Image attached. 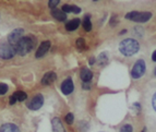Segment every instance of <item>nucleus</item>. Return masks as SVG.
I'll return each mask as SVG.
<instances>
[{
	"label": "nucleus",
	"mask_w": 156,
	"mask_h": 132,
	"mask_svg": "<svg viewBox=\"0 0 156 132\" xmlns=\"http://www.w3.org/2000/svg\"><path fill=\"white\" fill-rule=\"evenodd\" d=\"M76 47H78L79 49H85L86 48V45H85V41L83 38H78L76 41Z\"/></svg>",
	"instance_id": "6ab92c4d"
},
{
	"label": "nucleus",
	"mask_w": 156,
	"mask_h": 132,
	"mask_svg": "<svg viewBox=\"0 0 156 132\" xmlns=\"http://www.w3.org/2000/svg\"><path fill=\"white\" fill-rule=\"evenodd\" d=\"M9 102H10V105H14V104H16L18 101L16 99V97H14V96L11 95V96H10V99H9Z\"/></svg>",
	"instance_id": "bb28decb"
},
{
	"label": "nucleus",
	"mask_w": 156,
	"mask_h": 132,
	"mask_svg": "<svg viewBox=\"0 0 156 132\" xmlns=\"http://www.w3.org/2000/svg\"><path fill=\"white\" fill-rule=\"evenodd\" d=\"M117 23H118V21H117V16H112V19H110V25L115 26Z\"/></svg>",
	"instance_id": "393cba45"
},
{
	"label": "nucleus",
	"mask_w": 156,
	"mask_h": 132,
	"mask_svg": "<svg viewBox=\"0 0 156 132\" xmlns=\"http://www.w3.org/2000/svg\"><path fill=\"white\" fill-rule=\"evenodd\" d=\"M16 52L20 56L27 55L35 47V41L31 36H24L21 41L16 45Z\"/></svg>",
	"instance_id": "f03ea898"
},
{
	"label": "nucleus",
	"mask_w": 156,
	"mask_h": 132,
	"mask_svg": "<svg viewBox=\"0 0 156 132\" xmlns=\"http://www.w3.org/2000/svg\"><path fill=\"white\" fill-rule=\"evenodd\" d=\"M144 72H145V62L142 59L138 60L132 68L131 77H132L133 79H140L141 77L144 74Z\"/></svg>",
	"instance_id": "39448f33"
},
{
	"label": "nucleus",
	"mask_w": 156,
	"mask_h": 132,
	"mask_svg": "<svg viewBox=\"0 0 156 132\" xmlns=\"http://www.w3.org/2000/svg\"><path fill=\"white\" fill-rule=\"evenodd\" d=\"M73 88H74V85H73V82L70 78L66 79L65 81L61 84V92H62L65 95H69L73 92Z\"/></svg>",
	"instance_id": "6e6552de"
},
{
	"label": "nucleus",
	"mask_w": 156,
	"mask_h": 132,
	"mask_svg": "<svg viewBox=\"0 0 156 132\" xmlns=\"http://www.w3.org/2000/svg\"><path fill=\"white\" fill-rule=\"evenodd\" d=\"M132 131H133V128L131 124H125L121 128V130H120V132H132Z\"/></svg>",
	"instance_id": "5701e85b"
},
{
	"label": "nucleus",
	"mask_w": 156,
	"mask_h": 132,
	"mask_svg": "<svg viewBox=\"0 0 156 132\" xmlns=\"http://www.w3.org/2000/svg\"><path fill=\"white\" fill-rule=\"evenodd\" d=\"M140 49V45L135 39L133 38H127L123 39L119 45V50L123 56H132L136 54Z\"/></svg>",
	"instance_id": "f257e3e1"
},
{
	"label": "nucleus",
	"mask_w": 156,
	"mask_h": 132,
	"mask_svg": "<svg viewBox=\"0 0 156 132\" xmlns=\"http://www.w3.org/2000/svg\"><path fill=\"white\" fill-rule=\"evenodd\" d=\"M151 18H152L151 12H138V11H132V12H129L126 14V19L134 21V22H138V23H145V22H147Z\"/></svg>",
	"instance_id": "7ed1b4c3"
},
{
	"label": "nucleus",
	"mask_w": 156,
	"mask_h": 132,
	"mask_svg": "<svg viewBox=\"0 0 156 132\" xmlns=\"http://www.w3.org/2000/svg\"><path fill=\"white\" fill-rule=\"evenodd\" d=\"M80 77L84 83H89L90 81L92 80V78H93V73H92V71L90 70V69H87V68H83V69L81 70Z\"/></svg>",
	"instance_id": "9b49d317"
},
{
	"label": "nucleus",
	"mask_w": 156,
	"mask_h": 132,
	"mask_svg": "<svg viewBox=\"0 0 156 132\" xmlns=\"http://www.w3.org/2000/svg\"><path fill=\"white\" fill-rule=\"evenodd\" d=\"M145 129H146V128H144V129H143V131H142V132H145Z\"/></svg>",
	"instance_id": "473e14b6"
},
{
	"label": "nucleus",
	"mask_w": 156,
	"mask_h": 132,
	"mask_svg": "<svg viewBox=\"0 0 156 132\" xmlns=\"http://www.w3.org/2000/svg\"><path fill=\"white\" fill-rule=\"evenodd\" d=\"M154 74L156 75V68H155V70H154Z\"/></svg>",
	"instance_id": "2f4dec72"
},
{
	"label": "nucleus",
	"mask_w": 156,
	"mask_h": 132,
	"mask_svg": "<svg viewBox=\"0 0 156 132\" xmlns=\"http://www.w3.org/2000/svg\"><path fill=\"white\" fill-rule=\"evenodd\" d=\"M94 62H95V58H91V60H90V65H93Z\"/></svg>",
	"instance_id": "c756f323"
},
{
	"label": "nucleus",
	"mask_w": 156,
	"mask_h": 132,
	"mask_svg": "<svg viewBox=\"0 0 156 132\" xmlns=\"http://www.w3.org/2000/svg\"><path fill=\"white\" fill-rule=\"evenodd\" d=\"M8 85L5 84V83H0V95H3L8 92Z\"/></svg>",
	"instance_id": "412c9836"
},
{
	"label": "nucleus",
	"mask_w": 156,
	"mask_h": 132,
	"mask_svg": "<svg viewBox=\"0 0 156 132\" xmlns=\"http://www.w3.org/2000/svg\"><path fill=\"white\" fill-rule=\"evenodd\" d=\"M66 122H67L68 124H72L73 123V120H74V116H73V114H71V112H69V114L66 116Z\"/></svg>",
	"instance_id": "4be33fe9"
},
{
	"label": "nucleus",
	"mask_w": 156,
	"mask_h": 132,
	"mask_svg": "<svg viewBox=\"0 0 156 132\" xmlns=\"http://www.w3.org/2000/svg\"><path fill=\"white\" fill-rule=\"evenodd\" d=\"M51 14H52V16L56 19V20H58V21H66L67 20V14H66L65 12H63L62 10H58V9H54L52 10V12H51Z\"/></svg>",
	"instance_id": "2eb2a0df"
},
{
	"label": "nucleus",
	"mask_w": 156,
	"mask_h": 132,
	"mask_svg": "<svg viewBox=\"0 0 156 132\" xmlns=\"http://www.w3.org/2000/svg\"><path fill=\"white\" fill-rule=\"evenodd\" d=\"M83 88H84V90H85V88H86V90H90V88H91V86H90L89 83H83Z\"/></svg>",
	"instance_id": "cd10ccee"
},
{
	"label": "nucleus",
	"mask_w": 156,
	"mask_h": 132,
	"mask_svg": "<svg viewBox=\"0 0 156 132\" xmlns=\"http://www.w3.org/2000/svg\"><path fill=\"white\" fill-rule=\"evenodd\" d=\"M152 106H153L154 110L156 112V92L154 93L153 95V98H152Z\"/></svg>",
	"instance_id": "a878e982"
},
{
	"label": "nucleus",
	"mask_w": 156,
	"mask_h": 132,
	"mask_svg": "<svg viewBox=\"0 0 156 132\" xmlns=\"http://www.w3.org/2000/svg\"><path fill=\"white\" fill-rule=\"evenodd\" d=\"M0 132H20V130L16 124L5 123L0 127Z\"/></svg>",
	"instance_id": "ddd939ff"
},
{
	"label": "nucleus",
	"mask_w": 156,
	"mask_h": 132,
	"mask_svg": "<svg viewBox=\"0 0 156 132\" xmlns=\"http://www.w3.org/2000/svg\"><path fill=\"white\" fill-rule=\"evenodd\" d=\"M51 124H52V129H54V132H65V129H63V126L60 121L59 118H54L51 120Z\"/></svg>",
	"instance_id": "4468645a"
},
{
	"label": "nucleus",
	"mask_w": 156,
	"mask_h": 132,
	"mask_svg": "<svg viewBox=\"0 0 156 132\" xmlns=\"http://www.w3.org/2000/svg\"><path fill=\"white\" fill-rule=\"evenodd\" d=\"M24 30L23 29H16L14 31L11 32V34L8 36V43L12 46H16L19 41L23 38Z\"/></svg>",
	"instance_id": "423d86ee"
},
{
	"label": "nucleus",
	"mask_w": 156,
	"mask_h": 132,
	"mask_svg": "<svg viewBox=\"0 0 156 132\" xmlns=\"http://www.w3.org/2000/svg\"><path fill=\"white\" fill-rule=\"evenodd\" d=\"M90 14H86V16L84 18L83 21V27L86 32H90L92 30V23H91V20H90Z\"/></svg>",
	"instance_id": "a211bd4d"
},
{
	"label": "nucleus",
	"mask_w": 156,
	"mask_h": 132,
	"mask_svg": "<svg viewBox=\"0 0 156 132\" xmlns=\"http://www.w3.org/2000/svg\"><path fill=\"white\" fill-rule=\"evenodd\" d=\"M81 24V21L80 19H73V20L69 21L67 24H66V30L69 32H72V31H76V29H78L79 26H80Z\"/></svg>",
	"instance_id": "f8f14e48"
},
{
	"label": "nucleus",
	"mask_w": 156,
	"mask_h": 132,
	"mask_svg": "<svg viewBox=\"0 0 156 132\" xmlns=\"http://www.w3.org/2000/svg\"><path fill=\"white\" fill-rule=\"evenodd\" d=\"M43 104H44V97L42 94H37L30 101V103H27V107L31 110H38L43 106Z\"/></svg>",
	"instance_id": "0eeeda50"
},
{
	"label": "nucleus",
	"mask_w": 156,
	"mask_h": 132,
	"mask_svg": "<svg viewBox=\"0 0 156 132\" xmlns=\"http://www.w3.org/2000/svg\"><path fill=\"white\" fill-rule=\"evenodd\" d=\"M59 0H50L49 2H48V5H49V8L54 9L55 7H57L58 5H59Z\"/></svg>",
	"instance_id": "b1692460"
},
{
	"label": "nucleus",
	"mask_w": 156,
	"mask_h": 132,
	"mask_svg": "<svg viewBox=\"0 0 156 132\" xmlns=\"http://www.w3.org/2000/svg\"><path fill=\"white\" fill-rule=\"evenodd\" d=\"M62 11L67 14V13H80L81 12V9L76 5H65L62 7Z\"/></svg>",
	"instance_id": "dca6fc26"
},
{
	"label": "nucleus",
	"mask_w": 156,
	"mask_h": 132,
	"mask_svg": "<svg viewBox=\"0 0 156 132\" xmlns=\"http://www.w3.org/2000/svg\"><path fill=\"white\" fill-rule=\"evenodd\" d=\"M12 95L16 97V99L18 102H24L26 98H27V94H26L25 92H22V91L16 92V93H13Z\"/></svg>",
	"instance_id": "f3484780"
},
{
	"label": "nucleus",
	"mask_w": 156,
	"mask_h": 132,
	"mask_svg": "<svg viewBox=\"0 0 156 132\" xmlns=\"http://www.w3.org/2000/svg\"><path fill=\"white\" fill-rule=\"evenodd\" d=\"M152 60H153V61H156V50L153 52V55H152Z\"/></svg>",
	"instance_id": "c85d7f7f"
},
{
	"label": "nucleus",
	"mask_w": 156,
	"mask_h": 132,
	"mask_svg": "<svg viewBox=\"0 0 156 132\" xmlns=\"http://www.w3.org/2000/svg\"><path fill=\"white\" fill-rule=\"evenodd\" d=\"M56 78H57V75H56L55 72H47L46 74L43 77L42 79V84L43 85H49V84H51L52 82H55Z\"/></svg>",
	"instance_id": "9d476101"
},
{
	"label": "nucleus",
	"mask_w": 156,
	"mask_h": 132,
	"mask_svg": "<svg viewBox=\"0 0 156 132\" xmlns=\"http://www.w3.org/2000/svg\"><path fill=\"white\" fill-rule=\"evenodd\" d=\"M108 60V57H107V54L106 52H103V54L99 55V58H98V63L99 65H105Z\"/></svg>",
	"instance_id": "aec40b11"
},
{
	"label": "nucleus",
	"mask_w": 156,
	"mask_h": 132,
	"mask_svg": "<svg viewBox=\"0 0 156 132\" xmlns=\"http://www.w3.org/2000/svg\"><path fill=\"white\" fill-rule=\"evenodd\" d=\"M50 46H51V44H50L49 41H43L42 44H41V46L38 47V49L36 50V54H35V57L36 58H42L43 56H44L45 54H46L48 50H49Z\"/></svg>",
	"instance_id": "1a4fd4ad"
},
{
	"label": "nucleus",
	"mask_w": 156,
	"mask_h": 132,
	"mask_svg": "<svg viewBox=\"0 0 156 132\" xmlns=\"http://www.w3.org/2000/svg\"><path fill=\"white\" fill-rule=\"evenodd\" d=\"M126 32H127L126 30H122V31L120 32V34H121V35H123V34H126Z\"/></svg>",
	"instance_id": "7c9ffc66"
},
{
	"label": "nucleus",
	"mask_w": 156,
	"mask_h": 132,
	"mask_svg": "<svg viewBox=\"0 0 156 132\" xmlns=\"http://www.w3.org/2000/svg\"><path fill=\"white\" fill-rule=\"evenodd\" d=\"M16 55V47L9 44L8 41L0 44V58L2 59H11Z\"/></svg>",
	"instance_id": "20e7f679"
}]
</instances>
